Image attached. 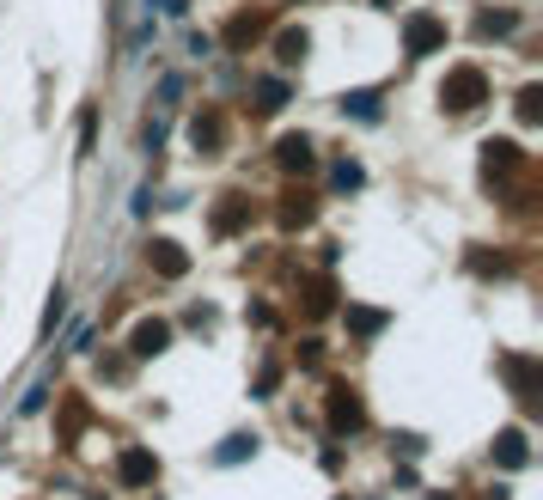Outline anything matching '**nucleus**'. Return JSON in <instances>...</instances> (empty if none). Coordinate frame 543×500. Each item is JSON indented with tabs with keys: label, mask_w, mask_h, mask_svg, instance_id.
I'll return each mask as SVG.
<instances>
[{
	"label": "nucleus",
	"mask_w": 543,
	"mask_h": 500,
	"mask_svg": "<svg viewBox=\"0 0 543 500\" xmlns=\"http://www.w3.org/2000/svg\"><path fill=\"white\" fill-rule=\"evenodd\" d=\"M250 452H257V439H250V434H233L226 445H220V464H238V458H250Z\"/></svg>",
	"instance_id": "7"
},
{
	"label": "nucleus",
	"mask_w": 543,
	"mask_h": 500,
	"mask_svg": "<svg viewBox=\"0 0 543 500\" xmlns=\"http://www.w3.org/2000/svg\"><path fill=\"white\" fill-rule=\"evenodd\" d=\"M428 43H440V25H434V19H415V25H409V49L421 55Z\"/></svg>",
	"instance_id": "6"
},
{
	"label": "nucleus",
	"mask_w": 543,
	"mask_h": 500,
	"mask_svg": "<svg viewBox=\"0 0 543 500\" xmlns=\"http://www.w3.org/2000/svg\"><path fill=\"white\" fill-rule=\"evenodd\" d=\"M153 458H147V452H129V458H123V482H147V476H153Z\"/></svg>",
	"instance_id": "5"
},
{
	"label": "nucleus",
	"mask_w": 543,
	"mask_h": 500,
	"mask_svg": "<svg viewBox=\"0 0 543 500\" xmlns=\"http://www.w3.org/2000/svg\"><path fill=\"white\" fill-rule=\"evenodd\" d=\"M275 153H281V165H287V171H306L311 165V140H306V134H287Z\"/></svg>",
	"instance_id": "2"
},
{
	"label": "nucleus",
	"mask_w": 543,
	"mask_h": 500,
	"mask_svg": "<svg viewBox=\"0 0 543 500\" xmlns=\"http://www.w3.org/2000/svg\"><path fill=\"white\" fill-rule=\"evenodd\" d=\"M62 318H68V293H62V287H55V293H49V311H43V335L55 330V324H62Z\"/></svg>",
	"instance_id": "8"
},
{
	"label": "nucleus",
	"mask_w": 543,
	"mask_h": 500,
	"mask_svg": "<svg viewBox=\"0 0 543 500\" xmlns=\"http://www.w3.org/2000/svg\"><path fill=\"white\" fill-rule=\"evenodd\" d=\"M220 140V116H208V123H196V147H214Z\"/></svg>",
	"instance_id": "11"
},
{
	"label": "nucleus",
	"mask_w": 543,
	"mask_h": 500,
	"mask_svg": "<svg viewBox=\"0 0 543 500\" xmlns=\"http://www.w3.org/2000/svg\"><path fill=\"white\" fill-rule=\"evenodd\" d=\"M153 250H159V268H165V275H183V257H177V244H153Z\"/></svg>",
	"instance_id": "10"
},
{
	"label": "nucleus",
	"mask_w": 543,
	"mask_h": 500,
	"mask_svg": "<svg viewBox=\"0 0 543 500\" xmlns=\"http://www.w3.org/2000/svg\"><path fill=\"white\" fill-rule=\"evenodd\" d=\"M342 116H354V123H378V92H354V98H342Z\"/></svg>",
	"instance_id": "4"
},
{
	"label": "nucleus",
	"mask_w": 543,
	"mask_h": 500,
	"mask_svg": "<svg viewBox=\"0 0 543 500\" xmlns=\"http://www.w3.org/2000/svg\"><path fill=\"white\" fill-rule=\"evenodd\" d=\"M471 98H482V80H476V73H452L445 104H452V110H471Z\"/></svg>",
	"instance_id": "3"
},
{
	"label": "nucleus",
	"mask_w": 543,
	"mask_h": 500,
	"mask_svg": "<svg viewBox=\"0 0 543 500\" xmlns=\"http://www.w3.org/2000/svg\"><path fill=\"white\" fill-rule=\"evenodd\" d=\"M165 348H171L165 324H140V330H135V354H140V360H153V354H165Z\"/></svg>",
	"instance_id": "1"
},
{
	"label": "nucleus",
	"mask_w": 543,
	"mask_h": 500,
	"mask_svg": "<svg viewBox=\"0 0 543 500\" xmlns=\"http://www.w3.org/2000/svg\"><path fill=\"white\" fill-rule=\"evenodd\" d=\"M300 55H306V31H287V37H281V62L293 67Z\"/></svg>",
	"instance_id": "9"
}]
</instances>
